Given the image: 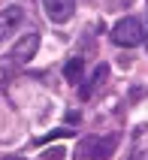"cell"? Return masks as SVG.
Listing matches in <instances>:
<instances>
[{
    "mask_svg": "<svg viewBox=\"0 0 148 160\" xmlns=\"http://www.w3.org/2000/svg\"><path fill=\"white\" fill-rule=\"evenodd\" d=\"M43 9H45V15H48V21L64 24V21H70V18H73L76 0H43Z\"/></svg>",
    "mask_w": 148,
    "mask_h": 160,
    "instance_id": "4",
    "label": "cell"
},
{
    "mask_svg": "<svg viewBox=\"0 0 148 160\" xmlns=\"http://www.w3.org/2000/svg\"><path fill=\"white\" fill-rule=\"evenodd\" d=\"M106 79H109V67H106V63H100V67L91 72V79L82 85V91H79V94H82V100H88V97H91V94H94V91L106 82Z\"/></svg>",
    "mask_w": 148,
    "mask_h": 160,
    "instance_id": "6",
    "label": "cell"
},
{
    "mask_svg": "<svg viewBox=\"0 0 148 160\" xmlns=\"http://www.w3.org/2000/svg\"><path fill=\"white\" fill-rule=\"evenodd\" d=\"M21 21H24V9H21V6H6V9H0V42L15 33L18 27H21Z\"/></svg>",
    "mask_w": 148,
    "mask_h": 160,
    "instance_id": "3",
    "label": "cell"
},
{
    "mask_svg": "<svg viewBox=\"0 0 148 160\" xmlns=\"http://www.w3.org/2000/svg\"><path fill=\"white\" fill-rule=\"evenodd\" d=\"M145 42H148V36H145Z\"/></svg>",
    "mask_w": 148,
    "mask_h": 160,
    "instance_id": "9",
    "label": "cell"
},
{
    "mask_svg": "<svg viewBox=\"0 0 148 160\" xmlns=\"http://www.w3.org/2000/svg\"><path fill=\"white\" fill-rule=\"evenodd\" d=\"M36 48H39V33H27L24 39H18L15 42V48H12V61H18V63H27L30 58L36 54Z\"/></svg>",
    "mask_w": 148,
    "mask_h": 160,
    "instance_id": "5",
    "label": "cell"
},
{
    "mask_svg": "<svg viewBox=\"0 0 148 160\" xmlns=\"http://www.w3.org/2000/svg\"><path fill=\"white\" fill-rule=\"evenodd\" d=\"M115 145H118L115 136H88L79 145V157L82 160H109L115 154Z\"/></svg>",
    "mask_w": 148,
    "mask_h": 160,
    "instance_id": "2",
    "label": "cell"
},
{
    "mask_svg": "<svg viewBox=\"0 0 148 160\" xmlns=\"http://www.w3.org/2000/svg\"><path fill=\"white\" fill-rule=\"evenodd\" d=\"M130 160H148V151H136V154H133Z\"/></svg>",
    "mask_w": 148,
    "mask_h": 160,
    "instance_id": "8",
    "label": "cell"
},
{
    "mask_svg": "<svg viewBox=\"0 0 148 160\" xmlns=\"http://www.w3.org/2000/svg\"><path fill=\"white\" fill-rule=\"evenodd\" d=\"M142 39H145V30H142L139 18H121L112 27V42L121 45V48H136Z\"/></svg>",
    "mask_w": 148,
    "mask_h": 160,
    "instance_id": "1",
    "label": "cell"
},
{
    "mask_svg": "<svg viewBox=\"0 0 148 160\" xmlns=\"http://www.w3.org/2000/svg\"><path fill=\"white\" fill-rule=\"evenodd\" d=\"M82 70H85L82 58H73V61L64 67V79H67V82H82Z\"/></svg>",
    "mask_w": 148,
    "mask_h": 160,
    "instance_id": "7",
    "label": "cell"
}]
</instances>
